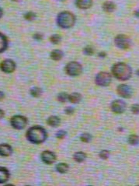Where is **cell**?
<instances>
[{
  "label": "cell",
  "instance_id": "1",
  "mask_svg": "<svg viewBox=\"0 0 139 186\" xmlns=\"http://www.w3.org/2000/svg\"><path fill=\"white\" fill-rule=\"evenodd\" d=\"M27 140L33 144H41L47 140L48 134L44 128L41 126L30 127L26 133Z\"/></svg>",
  "mask_w": 139,
  "mask_h": 186
},
{
  "label": "cell",
  "instance_id": "2",
  "mask_svg": "<svg viewBox=\"0 0 139 186\" xmlns=\"http://www.w3.org/2000/svg\"><path fill=\"white\" fill-rule=\"evenodd\" d=\"M112 74L116 79L125 81L129 79L132 75L131 68L124 63H118L114 65L112 67Z\"/></svg>",
  "mask_w": 139,
  "mask_h": 186
},
{
  "label": "cell",
  "instance_id": "3",
  "mask_svg": "<svg viewBox=\"0 0 139 186\" xmlns=\"http://www.w3.org/2000/svg\"><path fill=\"white\" fill-rule=\"evenodd\" d=\"M75 23V17L68 11H62L57 17V24L63 29H68Z\"/></svg>",
  "mask_w": 139,
  "mask_h": 186
},
{
  "label": "cell",
  "instance_id": "4",
  "mask_svg": "<svg viewBox=\"0 0 139 186\" xmlns=\"http://www.w3.org/2000/svg\"><path fill=\"white\" fill-rule=\"evenodd\" d=\"M65 73L70 76H78L83 73V66L77 62H70L65 66Z\"/></svg>",
  "mask_w": 139,
  "mask_h": 186
},
{
  "label": "cell",
  "instance_id": "5",
  "mask_svg": "<svg viewBox=\"0 0 139 186\" xmlns=\"http://www.w3.org/2000/svg\"><path fill=\"white\" fill-rule=\"evenodd\" d=\"M112 76L107 72H100L95 77V83L99 87H107L110 84Z\"/></svg>",
  "mask_w": 139,
  "mask_h": 186
},
{
  "label": "cell",
  "instance_id": "6",
  "mask_svg": "<svg viewBox=\"0 0 139 186\" xmlns=\"http://www.w3.org/2000/svg\"><path fill=\"white\" fill-rule=\"evenodd\" d=\"M10 125L15 129L21 130L27 125V119L23 115H15L10 119Z\"/></svg>",
  "mask_w": 139,
  "mask_h": 186
},
{
  "label": "cell",
  "instance_id": "7",
  "mask_svg": "<svg viewBox=\"0 0 139 186\" xmlns=\"http://www.w3.org/2000/svg\"><path fill=\"white\" fill-rule=\"evenodd\" d=\"M114 44L118 48L126 50L131 47V39L124 34H119L114 38Z\"/></svg>",
  "mask_w": 139,
  "mask_h": 186
},
{
  "label": "cell",
  "instance_id": "8",
  "mask_svg": "<svg viewBox=\"0 0 139 186\" xmlns=\"http://www.w3.org/2000/svg\"><path fill=\"white\" fill-rule=\"evenodd\" d=\"M0 69L6 73H14L16 69V63L11 59H5L0 64Z\"/></svg>",
  "mask_w": 139,
  "mask_h": 186
},
{
  "label": "cell",
  "instance_id": "9",
  "mask_svg": "<svg viewBox=\"0 0 139 186\" xmlns=\"http://www.w3.org/2000/svg\"><path fill=\"white\" fill-rule=\"evenodd\" d=\"M118 93L124 98H130L133 95V90L127 84H121L118 87Z\"/></svg>",
  "mask_w": 139,
  "mask_h": 186
},
{
  "label": "cell",
  "instance_id": "10",
  "mask_svg": "<svg viewBox=\"0 0 139 186\" xmlns=\"http://www.w3.org/2000/svg\"><path fill=\"white\" fill-rule=\"evenodd\" d=\"M41 157L42 161L46 164H52L56 160V155L53 152L49 151V150H45V151L42 152Z\"/></svg>",
  "mask_w": 139,
  "mask_h": 186
},
{
  "label": "cell",
  "instance_id": "11",
  "mask_svg": "<svg viewBox=\"0 0 139 186\" xmlns=\"http://www.w3.org/2000/svg\"><path fill=\"white\" fill-rule=\"evenodd\" d=\"M111 110L116 114H121L125 111L126 104L124 101L121 100H116L111 103Z\"/></svg>",
  "mask_w": 139,
  "mask_h": 186
},
{
  "label": "cell",
  "instance_id": "12",
  "mask_svg": "<svg viewBox=\"0 0 139 186\" xmlns=\"http://www.w3.org/2000/svg\"><path fill=\"white\" fill-rule=\"evenodd\" d=\"M75 5L80 10H87L93 5V0H75Z\"/></svg>",
  "mask_w": 139,
  "mask_h": 186
},
{
  "label": "cell",
  "instance_id": "13",
  "mask_svg": "<svg viewBox=\"0 0 139 186\" xmlns=\"http://www.w3.org/2000/svg\"><path fill=\"white\" fill-rule=\"evenodd\" d=\"M13 153V148L11 146L6 144H0V156H9Z\"/></svg>",
  "mask_w": 139,
  "mask_h": 186
},
{
  "label": "cell",
  "instance_id": "14",
  "mask_svg": "<svg viewBox=\"0 0 139 186\" xmlns=\"http://www.w3.org/2000/svg\"><path fill=\"white\" fill-rule=\"evenodd\" d=\"M10 178V171L6 168L0 167V184H3L8 181Z\"/></svg>",
  "mask_w": 139,
  "mask_h": 186
},
{
  "label": "cell",
  "instance_id": "15",
  "mask_svg": "<svg viewBox=\"0 0 139 186\" xmlns=\"http://www.w3.org/2000/svg\"><path fill=\"white\" fill-rule=\"evenodd\" d=\"M8 39L3 34L0 33V53L3 52L8 48Z\"/></svg>",
  "mask_w": 139,
  "mask_h": 186
},
{
  "label": "cell",
  "instance_id": "16",
  "mask_svg": "<svg viewBox=\"0 0 139 186\" xmlns=\"http://www.w3.org/2000/svg\"><path fill=\"white\" fill-rule=\"evenodd\" d=\"M63 55H64V53H63L62 51L58 49H55L53 50V51L51 52L50 54V57L52 59H53L54 61H59L62 59Z\"/></svg>",
  "mask_w": 139,
  "mask_h": 186
},
{
  "label": "cell",
  "instance_id": "17",
  "mask_svg": "<svg viewBox=\"0 0 139 186\" xmlns=\"http://www.w3.org/2000/svg\"><path fill=\"white\" fill-rule=\"evenodd\" d=\"M103 9L106 13H113L116 10V4L114 2H110V1H107V2H105L103 3Z\"/></svg>",
  "mask_w": 139,
  "mask_h": 186
},
{
  "label": "cell",
  "instance_id": "18",
  "mask_svg": "<svg viewBox=\"0 0 139 186\" xmlns=\"http://www.w3.org/2000/svg\"><path fill=\"white\" fill-rule=\"evenodd\" d=\"M60 122H61V120H60L59 117L55 115L50 116L48 119V120H47V123L52 127L58 126V125H60Z\"/></svg>",
  "mask_w": 139,
  "mask_h": 186
},
{
  "label": "cell",
  "instance_id": "19",
  "mask_svg": "<svg viewBox=\"0 0 139 186\" xmlns=\"http://www.w3.org/2000/svg\"><path fill=\"white\" fill-rule=\"evenodd\" d=\"M82 99V95L79 93H72L68 96V101L72 104H77Z\"/></svg>",
  "mask_w": 139,
  "mask_h": 186
},
{
  "label": "cell",
  "instance_id": "20",
  "mask_svg": "<svg viewBox=\"0 0 139 186\" xmlns=\"http://www.w3.org/2000/svg\"><path fill=\"white\" fill-rule=\"evenodd\" d=\"M69 167L67 164L65 163H60L58 164H57L56 170L58 172H59L60 174H65L68 172Z\"/></svg>",
  "mask_w": 139,
  "mask_h": 186
},
{
  "label": "cell",
  "instance_id": "21",
  "mask_svg": "<svg viewBox=\"0 0 139 186\" xmlns=\"http://www.w3.org/2000/svg\"><path fill=\"white\" fill-rule=\"evenodd\" d=\"M73 157H74V160L76 162L82 163L86 159V154L83 152H77V153H75Z\"/></svg>",
  "mask_w": 139,
  "mask_h": 186
},
{
  "label": "cell",
  "instance_id": "22",
  "mask_svg": "<svg viewBox=\"0 0 139 186\" xmlns=\"http://www.w3.org/2000/svg\"><path fill=\"white\" fill-rule=\"evenodd\" d=\"M128 143L132 146L137 145L139 143V136L137 135H134V134L129 135V137H128Z\"/></svg>",
  "mask_w": 139,
  "mask_h": 186
},
{
  "label": "cell",
  "instance_id": "23",
  "mask_svg": "<svg viewBox=\"0 0 139 186\" xmlns=\"http://www.w3.org/2000/svg\"><path fill=\"white\" fill-rule=\"evenodd\" d=\"M30 94L34 97H39L42 94V90L40 87H33L30 90Z\"/></svg>",
  "mask_w": 139,
  "mask_h": 186
},
{
  "label": "cell",
  "instance_id": "24",
  "mask_svg": "<svg viewBox=\"0 0 139 186\" xmlns=\"http://www.w3.org/2000/svg\"><path fill=\"white\" fill-rule=\"evenodd\" d=\"M61 37L58 34H53L50 37V41L54 44V45H58L61 42Z\"/></svg>",
  "mask_w": 139,
  "mask_h": 186
},
{
  "label": "cell",
  "instance_id": "25",
  "mask_svg": "<svg viewBox=\"0 0 139 186\" xmlns=\"http://www.w3.org/2000/svg\"><path fill=\"white\" fill-rule=\"evenodd\" d=\"M94 48H93V47L91 46V45H88V46L85 47L84 49H83V53H84L86 55L91 56L94 54Z\"/></svg>",
  "mask_w": 139,
  "mask_h": 186
},
{
  "label": "cell",
  "instance_id": "26",
  "mask_svg": "<svg viewBox=\"0 0 139 186\" xmlns=\"http://www.w3.org/2000/svg\"><path fill=\"white\" fill-rule=\"evenodd\" d=\"M37 16L33 12H27L24 14V18L25 20H28V21H32V20H34L36 19Z\"/></svg>",
  "mask_w": 139,
  "mask_h": 186
},
{
  "label": "cell",
  "instance_id": "27",
  "mask_svg": "<svg viewBox=\"0 0 139 186\" xmlns=\"http://www.w3.org/2000/svg\"><path fill=\"white\" fill-rule=\"evenodd\" d=\"M68 96L67 93H60L58 95V100L60 102H65L68 101Z\"/></svg>",
  "mask_w": 139,
  "mask_h": 186
},
{
  "label": "cell",
  "instance_id": "28",
  "mask_svg": "<svg viewBox=\"0 0 139 186\" xmlns=\"http://www.w3.org/2000/svg\"><path fill=\"white\" fill-rule=\"evenodd\" d=\"M80 140L83 143H89V142L91 141L92 136L89 133H84L80 136Z\"/></svg>",
  "mask_w": 139,
  "mask_h": 186
},
{
  "label": "cell",
  "instance_id": "29",
  "mask_svg": "<svg viewBox=\"0 0 139 186\" xmlns=\"http://www.w3.org/2000/svg\"><path fill=\"white\" fill-rule=\"evenodd\" d=\"M109 156L110 152L108 151V150H102V151H100V153H99V157H100L101 159H103V160H106V159L109 157Z\"/></svg>",
  "mask_w": 139,
  "mask_h": 186
},
{
  "label": "cell",
  "instance_id": "30",
  "mask_svg": "<svg viewBox=\"0 0 139 186\" xmlns=\"http://www.w3.org/2000/svg\"><path fill=\"white\" fill-rule=\"evenodd\" d=\"M131 111H132L134 114H135V115L139 114V104H133L131 107Z\"/></svg>",
  "mask_w": 139,
  "mask_h": 186
},
{
  "label": "cell",
  "instance_id": "31",
  "mask_svg": "<svg viewBox=\"0 0 139 186\" xmlns=\"http://www.w3.org/2000/svg\"><path fill=\"white\" fill-rule=\"evenodd\" d=\"M56 136L57 138L58 139H64L65 136H66V132H65V131L60 130L56 133Z\"/></svg>",
  "mask_w": 139,
  "mask_h": 186
},
{
  "label": "cell",
  "instance_id": "32",
  "mask_svg": "<svg viewBox=\"0 0 139 186\" xmlns=\"http://www.w3.org/2000/svg\"><path fill=\"white\" fill-rule=\"evenodd\" d=\"M33 38H34L35 40L40 41V40H42V38H43V35L40 33H36L33 34Z\"/></svg>",
  "mask_w": 139,
  "mask_h": 186
},
{
  "label": "cell",
  "instance_id": "33",
  "mask_svg": "<svg viewBox=\"0 0 139 186\" xmlns=\"http://www.w3.org/2000/svg\"><path fill=\"white\" fill-rule=\"evenodd\" d=\"M65 113L67 114V115H71V114L74 113V108L71 107H68L65 108Z\"/></svg>",
  "mask_w": 139,
  "mask_h": 186
},
{
  "label": "cell",
  "instance_id": "34",
  "mask_svg": "<svg viewBox=\"0 0 139 186\" xmlns=\"http://www.w3.org/2000/svg\"><path fill=\"white\" fill-rule=\"evenodd\" d=\"M106 55V53L104 52V51H101V52H99V54H98V56L100 57V58H105Z\"/></svg>",
  "mask_w": 139,
  "mask_h": 186
},
{
  "label": "cell",
  "instance_id": "35",
  "mask_svg": "<svg viewBox=\"0 0 139 186\" xmlns=\"http://www.w3.org/2000/svg\"><path fill=\"white\" fill-rule=\"evenodd\" d=\"M5 95H4V93L2 91H0V101H2V99L4 98Z\"/></svg>",
  "mask_w": 139,
  "mask_h": 186
},
{
  "label": "cell",
  "instance_id": "36",
  "mask_svg": "<svg viewBox=\"0 0 139 186\" xmlns=\"http://www.w3.org/2000/svg\"><path fill=\"white\" fill-rule=\"evenodd\" d=\"M4 117V111L2 110V109H0V119H2Z\"/></svg>",
  "mask_w": 139,
  "mask_h": 186
},
{
  "label": "cell",
  "instance_id": "37",
  "mask_svg": "<svg viewBox=\"0 0 139 186\" xmlns=\"http://www.w3.org/2000/svg\"><path fill=\"white\" fill-rule=\"evenodd\" d=\"M134 15H135V17H139V10H137L134 12Z\"/></svg>",
  "mask_w": 139,
  "mask_h": 186
},
{
  "label": "cell",
  "instance_id": "38",
  "mask_svg": "<svg viewBox=\"0 0 139 186\" xmlns=\"http://www.w3.org/2000/svg\"><path fill=\"white\" fill-rule=\"evenodd\" d=\"M2 14H3V11H2V9L0 8V18L2 17Z\"/></svg>",
  "mask_w": 139,
  "mask_h": 186
},
{
  "label": "cell",
  "instance_id": "39",
  "mask_svg": "<svg viewBox=\"0 0 139 186\" xmlns=\"http://www.w3.org/2000/svg\"><path fill=\"white\" fill-rule=\"evenodd\" d=\"M136 73H137V76H139V69H138V70L137 71V72H136Z\"/></svg>",
  "mask_w": 139,
  "mask_h": 186
},
{
  "label": "cell",
  "instance_id": "40",
  "mask_svg": "<svg viewBox=\"0 0 139 186\" xmlns=\"http://www.w3.org/2000/svg\"><path fill=\"white\" fill-rule=\"evenodd\" d=\"M12 1H14V2H19L20 0H12Z\"/></svg>",
  "mask_w": 139,
  "mask_h": 186
},
{
  "label": "cell",
  "instance_id": "41",
  "mask_svg": "<svg viewBox=\"0 0 139 186\" xmlns=\"http://www.w3.org/2000/svg\"><path fill=\"white\" fill-rule=\"evenodd\" d=\"M59 1H61V2H64V1H66V0H59Z\"/></svg>",
  "mask_w": 139,
  "mask_h": 186
}]
</instances>
